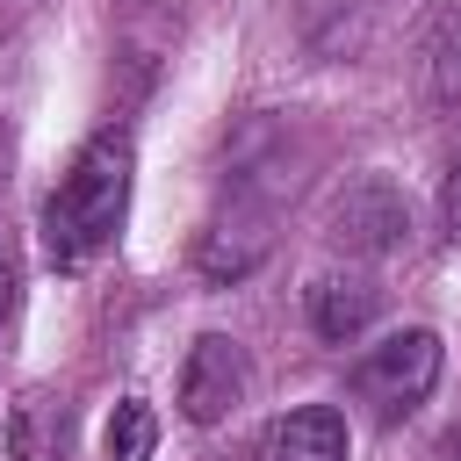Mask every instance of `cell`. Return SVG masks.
Segmentation results:
<instances>
[{
  "label": "cell",
  "instance_id": "8",
  "mask_svg": "<svg viewBox=\"0 0 461 461\" xmlns=\"http://www.w3.org/2000/svg\"><path fill=\"white\" fill-rule=\"evenodd\" d=\"M259 461H346V418L331 403H303L281 411L259 432Z\"/></svg>",
  "mask_w": 461,
  "mask_h": 461
},
{
  "label": "cell",
  "instance_id": "6",
  "mask_svg": "<svg viewBox=\"0 0 461 461\" xmlns=\"http://www.w3.org/2000/svg\"><path fill=\"white\" fill-rule=\"evenodd\" d=\"M303 310H310V331H317L324 346H353V339L375 324L382 288H375L367 274H317V281L303 288Z\"/></svg>",
  "mask_w": 461,
  "mask_h": 461
},
{
  "label": "cell",
  "instance_id": "4",
  "mask_svg": "<svg viewBox=\"0 0 461 461\" xmlns=\"http://www.w3.org/2000/svg\"><path fill=\"white\" fill-rule=\"evenodd\" d=\"M245 403V346L223 331H202L180 360V418L187 425H223Z\"/></svg>",
  "mask_w": 461,
  "mask_h": 461
},
{
  "label": "cell",
  "instance_id": "5",
  "mask_svg": "<svg viewBox=\"0 0 461 461\" xmlns=\"http://www.w3.org/2000/svg\"><path fill=\"white\" fill-rule=\"evenodd\" d=\"M267 245H274V202H259V194H238L230 187V202L209 216V230H202V274L209 281H238V274H252L259 259H267Z\"/></svg>",
  "mask_w": 461,
  "mask_h": 461
},
{
  "label": "cell",
  "instance_id": "2",
  "mask_svg": "<svg viewBox=\"0 0 461 461\" xmlns=\"http://www.w3.org/2000/svg\"><path fill=\"white\" fill-rule=\"evenodd\" d=\"M439 331H425V324H411V331H389V339H375L360 360H353V396L382 418V425H396V418H411L432 389H439Z\"/></svg>",
  "mask_w": 461,
  "mask_h": 461
},
{
  "label": "cell",
  "instance_id": "11",
  "mask_svg": "<svg viewBox=\"0 0 461 461\" xmlns=\"http://www.w3.org/2000/svg\"><path fill=\"white\" fill-rule=\"evenodd\" d=\"M439 230L461 245V158L447 166V180H439Z\"/></svg>",
  "mask_w": 461,
  "mask_h": 461
},
{
  "label": "cell",
  "instance_id": "3",
  "mask_svg": "<svg viewBox=\"0 0 461 461\" xmlns=\"http://www.w3.org/2000/svg\"><path fill=\"white\" fill-rule=\"evenodd\" d=\"M324 230H331V245H346V252H360V259H389V252H403V238H411V202L396 194L389 173H360V180H346V187L331 194Z\"/></svg>",
  "mask_w": 461,
  "mask_h": 461
},
{
  "label": "cell",
  "instance_id": "12",
  "mask_svg": "<svg viewBox=\"0 0 461 461\" xmlns=\"http://www.w3.org/2000/svg\"><path fill=\"white\" fill-rule=\"evenodd\" d=\"M14 310H22V267L0 252V339L14 331Z\"/></svg>",
  "mask_w": 461,
  "mask_h": 461
},
{
  "label": "cell",
  "instance_id": "7",
  "mask_svg": "<svg viewBox=\"0 0 461 461\" xmlns=\"http://www.w3.org/2000/svg\"><path fill=\"white\" fill-rule=\"evenodd\" d=\"M7 461H65L72 454V403L58 396V389H22L14 403H7Z\"/></svg>",
  "mask_w": 461,
  "mask_h": 461
},
{
  "label": "cell",
  "instance_id": "10",
  "mask_svg": "<svg viewBox=\"0 0 461 461\" xmlns=\"http://www.w3.org/2000/svg\"><path fill=\"white\" fill-rule=\"evenodd\" d=\"M101 447H108V461H151V454H158V411H151L144 396H122V403L108 411Z\"/></svg>",
  "mask_w": 461,
  "mask_h": 461
},
{
  "label": "cell",
  "instance_id": "1",
  "mask_svg": "<svg viewBox=\"0 0 461 461\" xmlns=\"http://www.w3.org/2000/svg\"><path fill=\"white\" fill-rule=\"evenodd\" d=\"M130 173H137V151H130L122 130H101V137H86V144L72 151L65 180H58L50 202H43V252H50V267L79 274V267H94V259L122 238Z\"/></svg>",
  "mask_w": 461,
  "mask_h": 461
},
{
  "label": "cell",
  "instance_id": "9",
  "mask_svg": "<svg viewBox=\"0 0 461 461\" xmlns=\"http://www.w3.org/2000/svg\"><path fill=\"white\" fill-rule=\"evenodd\" d=\"M425 79L439 101H461V0H447L425 29Z\"/></svg>",
  "mask_w": 461,
  "mask_h": 461
}]
</instances>
